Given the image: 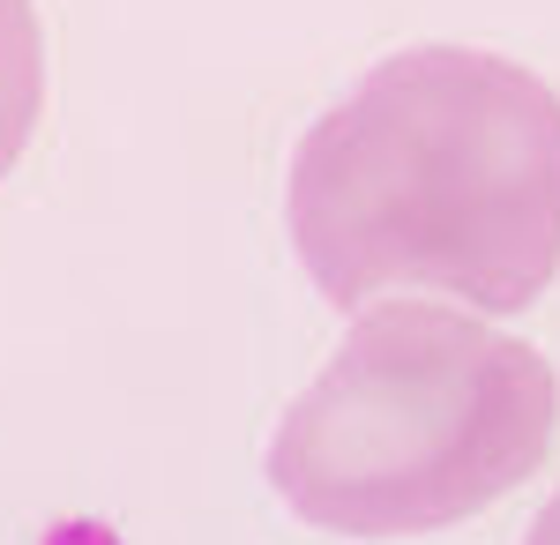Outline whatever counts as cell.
Instances as JSON below:
<instances>
[{"label": "cell", "mask_w": 560, "mask_h": 545, "mask_svg": "<svg viewBox=\"0 0 560 545\" xmlns=\"http://www.w3.org/2000/svg\"><path fill=\"white\" fill-rule=\"evenodd\" d=\"M292 240L337 306L448 292L523 314L560 277V97L471 45L382 60L292 165Z\"/></svg>", "instance_id": "obj_1"}, {"label": "cell", "mask_w": 560, "mask_h": 545, "mask_svg": "<svg viewBox=\"0 0 560 545\" xmlns=\"http://www.w3.org/2000/svg\"><path fill=\"white\" fill-rule=\"evenodd\" d=\"M553 426L560 381L523 336L388 299L277 426L269 478L322 531L419 538L509 501L553 456Z\"/></svg>", "instance_id": "obj_2"}, {"label": "cell", "mask_w": 560, "mask_h": 545, "mask_svg": "<svg viewBox=\"0 0 560 545\" xmlns=\"http://www.w3.org/2000/svg\"><path fill=\"white\" fill-rule=\"evenodd\" d=\"M523 545H560V494L538 508V523H530V538H523Z\"/></svg>", "instance_id": "obj_3"}]
</instances>
